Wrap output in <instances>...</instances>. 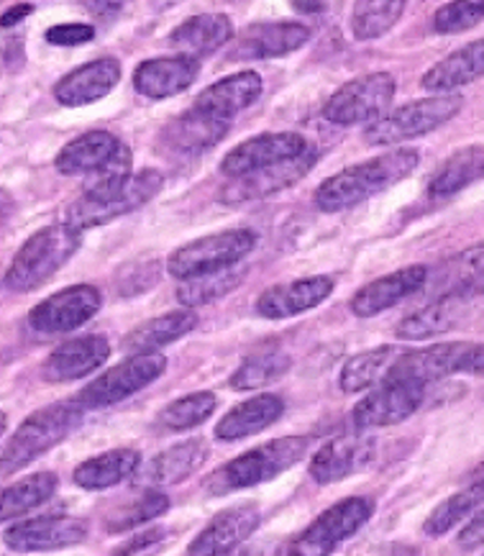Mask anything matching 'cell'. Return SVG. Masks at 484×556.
Masks as SVG:
<instances>
[{
  "instance_id": "obj_1",
  "label": "cell",
  "mask_w": 484,
  "mask_h": 556,
  "mask_svg": "<svg viewBox=\"0 0 484 556\" xmlns=\"http://www.w3.org/2000/svg\"><path fill=\"white\" fill-rule=\"evenodd\" d=\"M418 165H421V154L416 149H393V152H384L367 162H359V165L341 169L326 182H320L313 192V203L323 213L354 208V205L374 198L377 192H384L405 180V177L416 173Z\"/></svg>"
},
{
  "instance_id": "obj_2",
  "label": "cell",
  "mask_w": 484,
  "mask_h": 556,
  "mask_svg": "<svg viewBox=\"0 0 484 556\" xmlns=\"http://www.w3.org/2000/svg\"><path fill=\"white\" fill-rule=\"evenodd\" d=\"M162 188H165V177L156 173V169H141V173H131L124 177H105V180L92 182L69 205L64 224L77 228V231L111 224V220L139 211L141 205L154 201Z\"/></svg>"
},
{
  "instance_id": "obj_3",
  "label": "cell",
  "mask_w": 484,
  "mask_h": 556,
  "mask_svg": "<svg viewBox=\"0 0 484 556\" xmlns=\"http://www.w3.org/2000/svg\"><path fill=\"white\" fill-rule=\"evenodd\" d=\"M82 244V231L69 224H54L41 228L18 249L13 256L9 273H5V288L13 292H31L54 277L73 260Z\"/></svg>"
},
{
  "instance_id": "obj_4",
  "label": "cell",
  "mask_w": 484,
  "mask_h": 556,
  "mask_svg": "<svg viewBox=\"0 0 484 556\" xmlns=\"http://www.w3.org/2000/svg\"><path fill=\"white\" fill-rule=\"evenodd\" d=\"M308 446L310 441L305 437H284L269 441L265 446H256L216 469L205 480V490L211 495H229L237 490L256 488V484L275 480V477L293 469L308 452Z\"/></svg>"
},
{
  "instance_id": "obj_5",
  "label": "cell",
  "mask_w": 484,
  "mask_h": 556,
  "mask_svg": "<svg viewBox=\"0 0 484 556\" xmlns=\"http://www.w3.org/2000/svg\"><path fill=\"white\" fill-rule=\"evenodd\" d=\"M256 247V233L252 228H231V231L211 233L190 244L175 249L167 260V273L175 280H195V277L218 275L239 267Z\"/></svg>"
},
{
  "instance_id": "obj_6",
  "label": "cell",
  "mask_w": 484,
  "mask_h": 556,
  "mask_svg": "<svg viewBox=\"0 0 484 556\" xmlns=\"http://www.w3.org/2000/svg\"><path fill=\"white\" fill-rule=\"evenodd\" d=\"M80 420L82 408L77 403H54L31 413L5 444L3 454H0V467L5 472H13V469L31 465L49 448L62 444L80 426Z\"/></svg>"
},
{
  "instance_id": "obj_7",
  "label": "cell",
  "mask_w": 484,
  "mask_h": 556,
  "mask_svg": "<svg viewBox=\"0 0 484 556\" xmlns=\"http://www.w3.org/2000/svg\"><path fill=\"white\" fill-rule=\"evenodd\" d=\"M461 96L446 92V96H433L421 98V101H412L408 105L387 113V116L377 121V124L367 126L365 139L372 147H390L400 144V141L425 137V134L436 131L444 124H448L457 113L461 111Z\"/></svg>"
},
{
  "instance_id": "obj_8",
  "label": "cell",
  "mask_w": 484,
  "mask_h": 556,
  "mask_svg": "<svg viewBox=\"0 0 484 556\" xmlns=\"http://www.w3.org/2000/svg\"><path fill=\"white\" fill-rule=\"evenodd\" d=\"M374 503L369 497H346L320 513L308 529L284 544L280 556H331L339 544L352 539L372 518Z\"/></svg>"
},
{
  "instance_id": "obj_9",
  "label": "cell",
  "mask_w": 484,
  "mask_h": 556,
  "mask_svg": "<svg viewBox=\"0 0 484 556\" xmlns=\"http://www.w3.org/2000/svg\"><path fill=\"white\" fill-rule=\"evenodd\" d=\"M395 77L387 73H372L341 85L323 105V116L336 126L377 124L387 116L395 98Z\"/></svg>"
},
{
  "instance_id": "obj_10",
  "label": "cell",
  "mask_w": 484,
  "mask_h": 556,
  "mask_svg": "<svg viewBox=\"0 0 484 556\" xmlns=\"http://www.w3.org/2000/svg\"><path fill=\"white\" fill-rule=\"evenodd\" d=\"M54 165L62 175L98 173L101 175L98 180H105V177L131 175V152L109 131H88L64 144Z\"/></svg>"
},
{
  "instance_id": "obj_11",
  "label": "cell",
  "mask_w": 484,
  "mask_h": 556,
  "mask_svg": "<svg viewBox=\"0 0 484 556\" xmlns=\"http://www.w3.org/2000/svg\"><path fill=\"white\" fill-rule=\"evenodd\" d=\"M167 359L162 354H144V356H128L126 362L111 367L109 372H103L98 380H92L88 388L80 390L77 395V405L85 410L95 408H109L126 397L137 395L139 390H144L147 384H152L156 377L165 375Z\"/></svg>"
},
{
  "instance_id": "obj_12",
  "label": "cell",
  "mask_w": 484,
  "mask_h": 556,
  "mask_svg": "<svg viewBox=\"0 0 484 556\" xmlns=\"http://www.w3.org/2000/svg\"><path fill=\"white\" fill-rule=\"evenodd\" d=\"M308 149V139L301 137V134H259V137H252L241 141L239 147H233L231 152L224 156V162H220V173L231 177V180H241V177L282 165V162L297 160V156H303Z\"/></svg>"
},
{
  "instance_id": "obj_13",
  "label": "cell",
  "mask_w": 484,
  "mask_h": 556,
  "mask_svg": "<svg viewBox=\"0 0 484 556\" xmlns=\"http://www.w3.org/2000/svg\"><path fill=\"white\" fill-rule=\"evenodd\" d=\"M103 305V295L95 285H73L64 288L28 313V326L39 333H67L80 329Z\"/></svg>"
},
{
  "instance_id": "obj_14",
  "label": "cell",
  "mask_w": 484,
  "mask_h": 556,
  "mask_svg": "<svg viewBox=\"0 0 484 556\" xmlns=\"http://www.w3.org/2000/svg\"><path fill=\"white\" fill-rule=\"evenodd\" d=\"M425 397H429V388H423V384L382 382L354 408L352 420L359 431L403 424L421 408Z\"/></svg>"
},
{
  "instance_id": "obj_15",
  "label": "cell",
  "mask_w": 484,
  "mask_h": 556,
  "mask_svg": "<svg viewBox=\"0 0 484 556\" xmlns=\"http://www.w3.org/2000/svg\"><path fill=\"white\" fill-rule=\"evenodd\" d=\"M469 349H472V344H467V341L416 349V352L397 356L382 382H412L429 388V384L444 380L448 375L461 372Z\"/></svg>"
},
{
  "instance_id": "obj_16",
  "label": "cell",
  "mask_w": 484,
  "mask_h": 556,
  "mask_svg": "<svg viewBox=\"0 0 484 556\" xmlns=\"http://www.w3.org/2000/svg\"><path fill=\"white\" fill-rule=\"evenodd\" d=\"M88 539V523L73 516H41L21 520L5 531V546L18 554L56 552V548L77 546Z\"/></svg>"
},
{
  "instance_id": "obj_17",
  "label": "cell",
  "mask_w": 484,
  "mask_h": 556,
  "mask_svg": "<svg viewBox=\"0 0 484 556\" xmlns=\"http://www.w3.org/2000/svg\"><path fill=\"white\" fill-rule=\"evenodd\" d=\"M262 513L254 503L237 505L218 513L205 529L190 541L188 556H224L244 544L252 533L259 529Z\"/></svg>"
},
{
  "instance_id": "obj_18",
  "label": "cell",
  "mask_w": 484,
  "mask_h": 556,
  "mask_svg": "<svg viewBox=\"0 0 484 556\" xmlns=\"http://www.w3.org/2000/svg\"><path fill=\"white\" fill-rule=\"evenodd\" d=\"M425 277H429V267L423 265L403 267L393 275L377 277V280L367 282L365 288L357 290V295L352 298L348 308H352L354 316L359 318L380 316V313L393 308V305L403 303L405 298L421 292L425 285Z\"/></svg>"
},
{
  "instance_id": "obj_19",
  "label": "cell",
  "mask_w": 484,
  "mask_h": 556,
  "mask_svg": "<svg viewBox=\"0 0 484 556\" xmlns=\"http://www.w3.org/2000/svg\"><path fill=\"white\" fill-rule=\"evenodd\" d=\"M336 285H333L331 277H303V280L282 282L262 292L259 301H256V313L269 320H282L301 316V313L316 308L331 298V292Z\"/></svg>"
},
{
  "instance_id": "obj_20",
  "label": "cell",
  "mask_w": 484,
  "mask_h": 556,
  "mask_svg": "<svg viewBox=\"0 0 484 556\" xmlns=\"http://www.w3.org/2000/svg\"><path fill=\"white\" fill-rule=\"evenodd\" d=\"M120 73H124V67L113 56L82 64L54 85L56 103L67 105V109H80V105L101 101L120 83Z\"/></svg>"
},
{
  "instance_id": "obj_21",
  "label": "cell",
  "mask_w": 484,
  "mask_h": 556,
  "mask_svg": "<svg viewBox=\"0 0 484 556\" xmlns=\"http://www.w3.org/2000/svg\"><path fill=\"white\" fill-rule=\"evenodd\" d=\"M205 459H208V444L203 439L182 441V444L169 446L167 452L156 454L152 462L139 467L137 475H133V484L144 490L169 488V484H177L195 475L205 465Z\"/></svg>"
},
{
  "instance_id": "obj_22",
  "label": "cell",
  "mask_w": 484,
  "mask_h": 556,
  "mask_svg": "<svg viewBox=\"0 0 484 556\" xmlns=\"http://www.w3.org/2000/svg\"><path fill=\"white\" fill-rule=\"evenodd\" d=\"M310 28L295 21L284 24H254L249 26L237 47L229 52V60H275L308 45Z\"/></svg>"
},
{
  "instance_id": "obj_23",
  "label": "cell",
  "mask_w": 484,
  "mask_h": 556,
  "mask_svg": "<svg viewBox=\"0 0 484 556\" xmlns=\"http://www.w3.org/2000/svg\"><path fill=\"white\" fill-rule=\"evenodd\" d=\"M109 356L111 344L105 337L69 339L47 356L41 375L49 382H73L95 372L98 367L109 362Z\"/></svg>"
},
{
  "instance_id": "obj_24",
  "label": "cell",
  "mask_w": 484,
  "mask_h": 556,
  "mask_svg": "<svg viewBox=\"0 0 484 556\" xmlns=\"http://www.w3.org/2000/svg\"><path fill=\"white\" fill-rule=\"evenodd\" d=\"M201 73V62L192 56H160L147 60L133 70V88L152 101H165L177 92L188 90Z\"/></svg>"
},
{
  "instance_id": "obj_25",
  "label": "cell",
  "mask_w": 484,
  "mask_h": 556,
  "mask_svg": "<svg viewBox=\"0 0 484 556\" xmlns=\"http://www.w3.org/2000/svg\"><path fill=\"white\" fill-rule=\"evenodd\" d=\"M318 154L308 149L303 156L297 160L282 162V165L262 169V173H254L249 177H241V180H233L229 188L224 190V198L229 203H254V201H265V198L275 195L290 185H295L301 177H305L316 165Z\"/></svg>"
},
{
  "instance_id": "obj_26",
  "label": "cell",
  "mask_w": 484,
  "mask_h": 556,
  "mask_svg": "<svg viewBox=\"0 0 484 556\" xmlns=\"http://www.w3.org/2000/svg\"><path fill=\"white\" fill-rule=\"evenodd\" d=\"M265 90V83L256 73H239L224 80L213 83L211 88H205L198 101L192 103V109L208 113V116L226 121L231 124L233 116L241 111H246L249 105L256 103V98Z\"/></svg>"
},
{
  "instance_id": "obj_27",
  "label": "cell",
  "mask_w": 484,
  "mask_h": 556,
  "mask_svg": "<svg viewBox=\"0 0 484 556\" xmlns=\"http://www.w3.org/2000/svg\"><path fill=\"white\" fill-rule=\"evenodd\" d=\"M374 454L372 441L357 437H341L320 446L310 459V477L318 484H331L352 477L369 465Z\"/></svg>"
},
{
  "instance_id": "obj_28",
  "label": "cell",
  "mask_w": 484,
  "mask_h": 556,
  "mask_svg": "<svg viewBox=\"0 0 484 556\" xmlns=\"http://www.w3.org/2000/svg\"><path fill=\"white\" fill-rule=\"evenodd\" d=\"M233 37V24L224 13H198L169 31V47L180 49L182 56L201 62L203 56L218 52Z\"/></svg>"
},
{
  "instance_id": "obj_29",
  "label": "cell",
  "mask_w": 484,
  "mask_h": 556,
  "mask_svg": "<svg viewBox=\"0 0 484 556\" xmlns=\"http://www.w3.org/2000/svg\"><path fill=\"white\" fill-rule=\"evenodd\" d=\"M480 277H484V244L469 247L464 252L448 256L438 267L429 269L423 292L431 301L464 295V290L472 288Z\"/></svg>"
},
{
  "instance_id": "obj_30",
  "label": "cell",
  "mask_w": 484,
  "mask_h": 556,
  "mask_svg": "<svg viewBox=\"0 0 484 556\" xmlns=\"http://www.w3.org/2000/svg\"><path fill=\"white\" fill-rule=\"evenodd\" d=\"M198 326V313L190 308H180L165 316L147 320V324L137 326L133 331L126 333L124 339V352L131 356H144L156 354L160 349H165L173 341L188 337V333Z\"/></svg>"
},
{
  "instance_id": "obj_31",
  "label": "cell",
  "mask_w": 484,
  "mask_h": 556,
  "mask_svg": "<svg viewBox=\"0 0 484 556\" xmlns=\"http://www.w3.org/2000/svg\"><path fill=\"white\" fill-rule=\"evenodd\" d=\"M229 128L231 124H226V121H218L208 116V113L190 109L162 131V141L180 154H201L205 149L216 147L229 134Z\"/></svg>"
},
{
  "instance_id": "obj_32",
  "label": "cell",
  "mask_w": 484,
  "mask_h": 556,
  "mask_svg": "<svg viewBox=\"0 0 484 556\" xmlns=\"http://www.w3.org/2000/svg\"><path fill=\"white\" fill-rule=\"evenodd\" d=\"M284 413V401L280 395L265 392V395H256L252 401L237 405V408L226 413L216 426V437L220 441H239L254 433L269 429L277 424Z\"/></svg>"
},
{
  "instance_id": "obj_33",
  "label": "cell",
  "mask_w": 484,
  "mask_h": 556,
  "mask_svg": "<svg viewBox=\"0 0 484 556\" xmlns=\"http://www.w3.org/2000/svg\"><path fill=\"white\" fill-rule=\"evenodd\" d=\"M484 75V39L472 41V45L457 49L433 64L429 73L423 75L421 85L425 90L438 92V96H446V92L461 88V85H469L480 80Z\"/></svg>"
},
{
  "instance_id": "obj_34",
  "label": "cell",
  "mask_w": 484,
  "mask_h": 556,
  "mask_svg": "<svg viewBox=\"0 0 484 556\" xmlns=\"http://www.w3.org/2000/svg\"><path fill=\"white\" fill-rule=\"evenodd\" d=\"M467 303L464 295L444 298V301H431L423 305L421 311L410 313L408 318H403L397 324L395 337L403 341H425L433 337H441V333L451 331L454 326L464 318Z\"/></svg>"
},
{
  "instance_id": "obj_35",
  "label": "cell",
  "mask_w": 484,
  "mask_h": 556,
  "mask_svg": "<svg viewBox=\"0 0 484 556\" xmlns=\"http://www.w3.org/2000/svg\"><path fill=\"white\" fill-rule=\"evenodd\" d=\"M484 177V144H472L454 152L448 160L433 173L429 182V198L433 201H446L457 195L469 185Z\"/></svg>"
},
{
  "instance_id": "obj_36",
  "label": "cell",
  "mask_w": 484,
  "mask_h": 556,
  "mask_svg": "<svg viewBox=\"0 0 484 556\" xmlns=\"http://www.w3.org/2000/svg\"><path fill=\"white\" fill-rule=\"evenodd\" d=\"M139 465L141 454L137 448H111V452L85 459L82 465L75 469L73 480L75 484H80L82 490H105L137 475Z\"/></svg>"
},
{
  "instance_id": "obj_37",
  "label": "cell",
  "mask_w": 484,
  "mask_h": 556,
  "mask_svg": "<svg viewBox=\"0 0 484 556\" xmlns=\"http://www.w3.org/2000/svg\"><path fill=\"white\" fill-rule=\"evenodd\" d=\"M56 488H60V480L54 472H37L0 490V523L26 516L28 510L44 505L56 493Z\"/></svg>"
},
{
  "instance_id": "obj_38",
  "label": "cell",
  "mask_w": 484,
  "mask_h": 556,
  "mask_svg": "<svg viewBox=\"0 0 484 556\" xmlns=\"http://www.w3.org/2000/svg\"><path fill=\"white\" fill-rule=\"evenodd\" d=\"M393 346H377L369 349V352H361L346 362L344 369H341L339 384L344 392H361L369 390L374 382L384 380L390 365H393Z\"/></svg>"
},
{
  "instance_id": "obj_39",
  "label": "cell",
  "mask_w": 484,
  "mask_h": 556,
  "mask_svg": "<svg viewBox=\"0 0 484 556\" xmlns=\"http://www.w3.org/2000/svg\"><path fill=\"white\" fill-rule=\"evenodd\" d=\"M169 497L160 490H141L133 497H128L126 503H120L116 510H111L109 520H105V529L111 533H124L131 529H139L141 523L160 518L162 513H167Z\"/></svg>"
},
{
  "instance_id": "obj_40",
  "label": "cell",
  "mask_w": 484,
  "mask_h": 556,
  "mask_svg": "<svg viewBox=\"0 0 484 556\" xmlns=\"http://www.w3.org/2000/svg\"><path fill=\"white\" fill-rule=\"evenodd\" d=\"M482 503H484V484L469 482V488L459 490L457 495H451L448 501L441 503L438 508L433 510L429 518H425L423 531L433 539L444 536V533L451 531L454 526H459L461 520L469 516V513H474L476 508H480Z\"/></svg>"
},
{
  "instance_id": "obj_41",
  "label": "cell",
  "mask_w": 484,
  "mask_h": 556,
  "mask_svg": "<svg viewBox=\"0 0 484 556\" xmlns=\"http://www.w3.org/2000/svg\"><path fill=\"white\" fill-rule=\"evenodd\" d=\"M290 369V356L284 352H259L246 356L241 367L231 375L229 384L233 390H256L265 384L280 380V377Z\"/></svg>"
},
{
  "instance_id": "obj_42",
  "label": "cell",
  "mask_w": 484,
  "mask_h": 556,
  "mask_svg": "<svg viewBox=\"0 0 484 556\" xmlns=\"http://www.w3.org/2000/svg\"><path fill=\"white\" fill-rule=\"evenodd\" d=\"M216 395L208 390L192 392V395H184L180 401L169 403L165 410L160 413V426L169 433H180L188 429H195L203 420H208L216 410Z\"/></svg>"
},
{
  "instance_id": "obj_43",
  "label": "cell",
  "mask_w": 484,
  "mask_h": 556,
  "mask_svg": "<svg viewBox=\"0 0 484 556\" xmlns=\"http://www.w3.org/2000/svg\"><path fill=\"white\" fill-rule=\"evenodd\" d=\"M403 0H380V3H357L352 13V34L359 41L380 39L400 21Z\"/></svg>"
},
{
  "instance_id": "obj_44",
  "label": "cell",
  "mask_w": 484,
  "mask_h": 556,
  "mask_svg": "<svg viewBox=\"0 0 484 556\" xmlns=\"http://www.w3.org/2000/svg\"><path fill=\"white\" fill-rule=\"evenodd\" d=\"M241 280H244V273L237 267L226 269V273H218V275L195 277V280L182 282L180 288H177V301H180L184 308L208 305L213 301H220L224 295H229L231 290H237Z\"/></svg>"
},
{
  "instance_id": "obj_45",
  "label": "cell",
  "mask_w": 484,
  "mask_h": 556,
  "mask_svg": "<svg viewBox=\"0 0 484 556\" xmlns=\"http://www.w3.org/2000/svg\"><path fill=\"white\" fill-rule=\"evenodd\" d=\"M484 21V3H448L436 11L433 28L438 34H459L469 31Z\"/></svg>"
},
{
  "instance_id": "obj_46",
  "label": "cell",
  "mask_w": 484,
  "mask_h": 556,
  "mask_svg": "<svg viewBox=\"0 0 484 556\" xmlns=\"http://www.w3.org/2000/svg\"><path fill=\"white\" fill-rule=\"evenodd\" d=\"M156 280H160V265H156V262H141V265L126 269L124 280L118 282V292H124V295H137V292L154 288Z\"/></svg>"
},
{
  "instance_id": "obj_47",
  "label": "cell",
  "mask_w": 484,
  "mask_h": 556,
  "mask_svg": "<svg viewBox=\"0 0 484 556\" xmlns=\"http://www.w3.org/2000/svg\"><path fill=\"white\" fill-rule=\"evenodd\" d=\"M95 39V28L88 24H60L47 31V41L56 47H80Z\"/></svg>"
},
{
  "instance_id": "obj_48",
  "label": "cell",
  "mask_w": 484,
  "mask_h": 556,
  "mask_svg": "<svg viewBox=\"0 0 484 556\" xmlns=\"http://www.w3.org/2000/svg\"><path fill=\"white\" fill-rule=\"evenodd\" d=\"M459 546L469 548V552L484 546V510L476 513V516L467 523V529L459 533Z\"/></svg>"
},
{
  "instance_id": "obj_49",
  "label": "cell",
  "mask_w": 484,
  "mask_h": 556,
  "mask_svg": "<svg viewBox=\"0 0 484 556\" xmlns=\"http://www.w3.org/2000/svg\"><path fill=\"white\" fill-rule=\"evenodd\" d=\"M165 539V531L162 529H149V531H141V533H137V536H133L131 541H128L126 546H120L116 554L113 556H131V554H139L141 548H149V546H154L156 541H162Z\"/></svg>"
},
{
  "instance_id": "obj_50",
  "label": "cell",
  "mask_w": 484,
  "mask_h": 556,
  "mask_svg": "<svg viewBox=\"0 0 484 556\" xmlns=\"http://www.w3.org/2000/svg\"><path fill=\"white\" fill-rule=\"evenodd\" d=\"M461 372L469 375H484V344H472L469 349L464 365H461Z\"/></svg>"
},
{
  "instance_id": "obj_51",
  "label": "cell",
  "mask_w": 484,
  "mask_h": 556,
  "mask_svg": "<svg viewBox=\"0 0 484 556\" xmlns=\"http://www.w3.org/2000/svg\"><path fill=\"white\" fill-rule=\"evenodd\" d=\"M28 13H34V5L31 3H21V5H13V9H9L3 13V16H0V26L3 28H11V26H16V24H21V21H24Z\"/></svg>"
},
{
  "instance_id": "obj_52",
  "label": "cell",
  "mask_w": 484,
  "mask_h": 556,
  "mask_svg": "<svg viewBox=\"0 0 484 556\" xmlns=\"http://www.w3.org/2000/svg\"><path fill=\"white\" fill-rule=\"evenodd\" d=\"M85 5H88L90 11H98V13H105V11L118 13L120 9H124V5H120V3H85Z\"/></svg>"
},
{
  "instance_id": "obj_53",
  "label": "cell",
  "mask_w": 484,
  "mask_h": 556,
  "mask_svg": "<svg viewBox=\"0 0 484 556\" xmlns=\"http://www.w3.org/2000/svg\"><path fill=\"white\" fill-rule=\"evenodd\" d=\"M293 9L301 13H323L326 5L323 3H293Z\"/></svg>"
},
{
  "instance_id": "obj_54",
  "label": "cell",
  "mask_w": 484,
  "mask_h": 556,
  "mask_svg": "<svg viewBox=\"0 0 484 556\" xmlns=\"http://www.w3.org/2000/svg\"><path fill=\"white\" fill-rule=\"evenodd\" d=\"M469 482H480V484H484V465H480L472 472V477H469Z\"/></svg>"
},
{
  "instance_id": "obj_55",
  "label": "cell",
  "mask_w": 484,
  "mask_h": 556,
  "mask_svg": "<svg viewBox=\"0 0 484 556\" xmlns=\"http://www.w3.org/2000/svg\"><path fill=\"white\" fill-rule=\"evenodd\" d=\"M3 426H5V418L0 416V433H3Z\"/></svg>"
}]
</instances>
